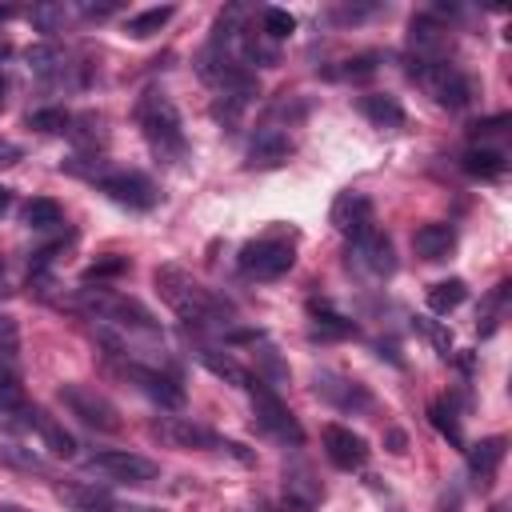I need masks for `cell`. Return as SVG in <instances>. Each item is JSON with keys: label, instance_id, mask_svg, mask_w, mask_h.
I'll list each match as a JSON object with an SVG mask.
<instances>
[{"label": "cell", "instance_id": "cell-36", "mask_svg": "<svg viewBox=\"0 0 512 512\" xmlns=\"http://www.w3.org/2000/svg\"><path fill=\"white\" fill-rule=\"evenodd\" d=\"M68 124H72V116H68L64 108H36V112H28V128L48 132V136L68 132Z\"/></svg>", "mask_w": 512, "mask_h": 512}, {"label": "cell", "instance_id": "cell-45", "mask_svg": "<svg viewBox=\"0 0 512 512\" xmlns=\"http://www.w3.org/2000/svg\"><path fill=\"white\" fill-rule=\"evenodd\" d=\"M4 92H8V80H4V72H0V104H4Z\"/></svg>", "mask_w": 512, "mask_h": 512}, {"label": "cell", "instance_id": "cell-2", "mask_svg": "<svg viewBox=\"0 0 512 512\" xmlns=\"http://www.w3.org/2000/svg\"><path fill=\"white\" fill-rule=\"evenodd\" d=\"M136 124H140V132H144V140L152 144L156 156H164V160L184 156V148H188L184 144V124H180V112H176V104H172L168 92H160V88L140 92V100H136Z\"/></svg>", "mask_w": 512, "mask_h": 512}, {"label": "cell", "instance_id": "cell-40", "mask_svg": "<svg viewBox=\"0 0 512 512\" xmlns=\"http://www.w3.org/2000/svg\"><path fill=\"white\" fill-rule=\"evenodd\" d=\"M20 156H24V148H20V144H8V140H0V168L16 164Z\"/></svg>", "mask_w": 512, "mask_h": 512}, {"label": "cell", "instance_id": "cell-28", "mask_svg": "<svg viewBox=\"0 0 512 512\" xmlns=\"http://www.w3.org/2000/svg\"><path fill=\"white\" fill-rule=\"evenodd\" d=\"M24 224L36 228V232H52V228L64 224V208L56 200H48V196H36V200L24 204Z\"/></svg>", "mask_w": 512, "mask_h": 512}, {"label": "cell", "instance_id": "cell-1", "mask_svg": "<svg viewBox=\"0 0 512 512\" xmlns=\"http://www.w3.org/2000/svg\"><path fill=\"white\" fill-rule=\"evenodd\" d=\"M152 280H156L160 300H164L188 328H224V324L232 320V304H228L220 292H212L208 284H200L196 276H188L184 268L160 264V268L152 272Z\"/></svg>", "mask_w": 512, "mask_h": 512}, {"label": "cell", "instance_id": "cell-38", "mask_svg": "<svg viewBox=\"0 0 512 512\" xmlns=\"http://www.w3.org/2000/svg\"><path fill=\"white\" fill-rule=\"evenodd\" d=\"M0 352L4 356H16L20 352V332H16V320L12 316H0Z\"/></svg>", "mask_w": 512, "mask_h": 512}, {"label": "cell", "instance_id": "cell-37", "mask_svg": "<svg viewBox=\"0 0 512 512\" xmlns=\"http://www.w3.org/2000/svg\"><path fill=\"white\" fill-rule=\"evenodd\" d=\"M416 328H420V332H424V336H428V340L440 348V356H452V336H448L440 324H432L428 316H416Z\"/></svg>", "mask_w": 512, "mask_h": 512}, {"label": "cell", "instance_id": "cell-3", "mask_svg": "<svg viewBox=\"0 0 512 512\" xmlns=\"http://www.w3.org/2000/svg\"><path fill=\"white\" fill-rule=\"evenodd\" d=\"M412 80L440 104V108H464L468 100H472V80L456 68V64H448V60H412Z\"/></svg>", "mask_w": 512, "mask_h": 512}, {"label": "cell", "instance_id": "cell-18", "mask_svg": "<svg viewBox=\"0 0 512 512\" xmlns=\"http://www.w3.org/2000/svg\"><path fill=\"white\" fill-rule=\"evenodd\" d=\"M360 116L372 124V128H404V120H408V112H404V104L396 100V96H388V92H364L360 96Z\"/></svg>", "mask_w": 512, "mask_h": 512}, {"label": "cell", "instance_id": "cell-44", "mask_svg": "<svg viewBox=\"0 0 512 512\" xmlns=\"http://www.w3.org/2000/svg\"><path fill=\"white\" fill-rule=\"evenodd\" d=\"M0 512H24L20 504H0Z\"/></svg>", "mask_w": 512, "mask_h": 512}, {"label": "cell", "instance_id": "cell-4", "mask_svg": "<svg viewBox=\"0 0 512 512\" xmlns=\"http://www.w3.org/2000/svg\"><path fill=\"white\" fill-rule=\"evenodd\" d=\"M248 396H252L256 428H260L264 436H272V440H280V444H292V448L304 444V428H300V420H296V416L288 412V404L272 392V384H264L260 376H252Z\"/></svg>", "mask_w": 512, "mask_h": 512}, {"label": "cell", "instance_id": "cell-35", "mask_svg": "<svg viewBox=\"0 0 512 512\" xmlns=\"http://www.w3.org/2000/svg\"><path fill=\"white\" fill-rule=\"evenodd\" d=\"M68 16H72L68 4H36V8L28 12V20H32L40 32H60V28L68 24Z\"/></svg>", "mask_w": 512, "mask_h": 512}, {"label": "cell", "instance_id": "cell-33", "mask_svg": "<svg viewBox=\"0 0 512 512\" xmlns=\"http://www.w3.org/2000/svg\"><path fill=\"white\" fill-rule=\"evenodd\" d=\"M344 68H336L332 76H340V80H368V76H376V68H380V52H356V56H348V60H340Z\"/></svg>", "mask_w": 512, "mask_h": 512}, {"label": "cell", "instance_id": "cell-8", "mask_svg": "<svg viewBox=\"0 0 512 512\" xmlns=\"http://www.w3.org/2000/svg\"><path fill=\"white\" fill-rule=\"evenodd\" d=\"M348 264L360 268V272L372 276V280H384V276L396 272V248H392V240H388L376 224H368V228H360V232L348 240Z\"/></svg>", "mask_w": 512, "mask_h": 512}, {"label": "cell", "instance_id": "cell-30", "mask_svg": "<svg viewBox=\"0 0 512 512\" xmlns=\"http://www.w3.org/2000/svg\"><path fill=\"white\" fill-rule=\"evenodd\" d=\"M308 308H312V328H316V336H352V332H356V324H352L348 316L332 312L324 300H312Z\"/></svg>", "mask_w": 512, "mask_h": 512}, {"label": "cell", "instance_id": "cell-31", "mask_svg": "<svg viewBox=\"0 0 512 512\" xmlns=\"http://www.w3.org/2000/svg\"><path fill=\"white\" fill-rule=\"evenodd\" d=\"M128 268H132V260H128V256L108 252V256H96V260L84 268V280H88V284H92V280H96V284H100V280H116V276H124Z\"/></svg>", "mask_w": 512, "mask_h": 512}, {"label": "cell", "instance_id": "cell-26", "mask_svg": "<svg viewBox=\"0 0 512 512\" xmlns=\"http://www.w3.org/2000/svg\"><path fill=\"white\" fill-rule=\"evenodd\" d=\"M172 16H176V8H172V4L144 8V12H136V16H128V20H124V36H132V40H148V36H156Z\"/></svg>", "mask_w": 512, "mask_h": 512}, {"label": "cell", "instance_id": "cell-7", "mask_svg": "<svg viewBox=\"0 0 512 512\" xmlns=\"http://www.w3.org/2000/svg\"><path fill=\"white\" fill-rule=\"evenodd\" d=\"M84 468L92 476H104V480H116V484H148L160 476V464L140 456V452H128V448H104V452H92L84 460Z\"/></svg>", "mask_w": 512, "mask_h": 512}, {"label": "cell", "instance_id": "cell-11", "mask_svg": "<svg viewBox=\"0 0 512 512\" xmlns=\"http://www.w3.org/2000/svg\"><path fill=\"white\" fill-rule=\"evenodd\" d=\"M312 388H316L320 400H328V404L340 408V412H360V408L372 404V392H368L360 380L340 376V372H328V368H320V372L312 376Z\"/></svg>", "mask_w": 512, "mask_h": 512}, {"label": "cell", "instance_id": "cell-25", "mask_svg": "<svg viewBox=\"0 0 512 512\" xmlns=\"http://www.w3.org/2000/svg\"><path fill=\"white\" fill-rule=\"evenodd\" d=\"M68 136L76 140V148H80V152L96 156V148H104V144H108V128H104V116H96V112L72 116V124H68Z\"/></svg>", "mask_w": 512, "mask_h": 512}, {"label": "cell", "instance_id": "cell-42", "mask_svg": "<svg viewBox=\"0 0 512 512\" xmlns=\"http://www.w3.org/2000/svg\"><path fill=\"white\" fill-rule=\"evenodd\" d=\"M388 452H396V456L404 452V432H400V428H392V432H388Z\"/></svg>", "mask_w": 512, "mask_h": 512}, {"label": "cell", "instance_id": "cell-6", "mask_svg": "<svg viewBox=\"0 0 512 512\" xmlns=\"http://www.w3.org/2000/svg\"><path fill=\"white\" fill-rule=\"evenodd\" d=\"M292 264H296V248L284 236H260L240 248V272L252 280H280L284 272H292Z\"/></svg>", "mask_w": 512, "mask_h": 512}, {"label": "cell", "instance_id": "cell-16", "mask_svg": "<svg viewBox=\"0 0 512 512\" xmlns=\"http://www.w3.org/2000/svg\"><path fill=\"white\" fill-rule=\"evenodd\" d=\"M156 436L160 440H168L172 448H216V432H208L204 424H192V420H184V416H164V420H156Z\"/></svg>", "mask_w": 512, "mask_h": 512}, {"label": "cell", "instance_id": "cell-20", "mask_svg": "<svg viewBox=\"0 0 512 512\" xmlns=\"http://www.w3.org/2000/svg\"><path fill=\"white\" fill-rule=\"evenodd\" d=\"M504 436H484V440H476L472 448H468V472L476 476V484L480 488H488L492 484V476H496V468L504 464Z\"/></svg>", "mask_w": 512, "mask_h": 512}, {"label": "cell", "instance_id": "cell-41", "mask_svg": "<svg viewBox=\"0 0 512 512\" xmlns=\"http://www.w3.org/2000/svg\"><path fill=\"white\" fill-rule=\"evenodd\" d=\"M80 12H84V16H96V20H104V16H112V12H116V4H84Z\"/></svg>", "mask_w": 512, "mask_h": 512}, {"label": "cell", "instance_id": "cell-19", "mask_svg": "<svg viewBox=\"0 0 512 512\" xmlns=\"http://www.w3.org/2000/svg\"><path fill=\"white\" fill-rule=\"evenodd\" d=\"M412 248L420 260H444L452 248H456V228L444 224V220H432V224H420L412 232Z\"/></svg>", "mask_w": 512, "mask_h": 512}, {"label": "cell", "instance_id": "cell-46", "mask_svg": "<svg viewBox=\"0 0 512 512\" xmlns=\"http://www.w3.org/2000/svg\"><path fill=\"white\" fill-rule=\"evenodd\" d=\"M8 52H12V48H8V44H0V64L8 60Z\"/></svg>", "mask_w": 512, "mask_h": 512}, {"label": "cell", "instance_id": "cell-13", "mask_svg": "<svg viewBox=\"0 0 512 512\" xmlns=\"http://www.w3.org/2000/svg\"><path fill=\"white\" fill-rule=\"evenodd\" d=\"M328 220H332V228H336V232L356 236L360 228H368V224H372V200H368L364 192H356V188H344V192H336Z\"/></svg>", "mask_w": 512, "mask_h": 512}, {"label": "cell", "instance_id": "cell-5", "mask_svg": "<svg viewBox=\"0 0 512 512\" xmlns=\"http://www.w3.org/2000/svg\"><path fill=\"white\" fill-rule=\"evenodd\" d=\"M56 396H60V404H64L80 424H88L92 432H120V428H124L116 404H112L104 392H96L92 384H76V380H68V384L56 388Z\"/></svg>", "mask_w": 512, "mask_h": 512}, {"label": "cell", "instance_id": "cell-12", "mask_svg": "<svg viewBox=\"0 0 512 512\" xmlns=\"http://www.w3.org/2000/svg\"><path fill=\"white\" fill-rule=\"evenodd\" d=\"M324 456L340 472H356L368 460V440L360 432H352L348 424H324Z\"/></svg>", "mask_w": 512, "mask_h": 512}, {"label": "cell", "instance_id": "cell-32", "mask_svg": "<svg viewBox=\"0 0 512 512\" xmlns=\"http://www.w3.org/2000/svg\"><path fill=\"white\" fill-rule=\"evenodd\" d=\"M260 28H264L268 40H288L296 32V16L288 8H264L260 12Z\"/></svg>", "mask_w": 512, "mask_h": 512}, {"label": "cell", "instance_id": "cell-23", "mask_svg": "<svg viewBox=\"0 0 512 512\" xmlns=\"http://www.w3.org/2000/svg\"><path fill=\"white\" fill-rule=\"evenodd\" d=\"M212 376H220V380H228V384H236V388H248L252 384V372L244 368V364H236L228 352H220V348H208V344H200L196 352H192Z\"/></svg>", "mask_w": 512, "mask_h": 512}, {"label": "cell", "instance_id": "cell-29", "mask_svg": "<svg viewBox=\"0 0 512 512\" xmlns=\"http://www.w3.org/2000/svg\"><path fill=\"white\" fill-rule=\"evenodd\" d=\"M468 300V284L460 280V276H452V280H436L432 288H428V308L432 312H452V308H460Z\"/></svg>", "mask_w": 512, "mask_h": 512}, {"label": "cell", "instance_id": "cell-22", "mask_svg": "<svg viewBox=\"0 0 512 512\" xmlns=\"http://www.w3.org/2000/svg\"><path fill=\"white\" fill-rule=\"evenodd\" d=\"M460 168L476 180H500L508 172V156L500 148H484V144H472L464 156H460Z\"/></svg>", "mask_w": 512, "mask_h": 512}, {"label": "cell", "instance_id": "cell-14", "mask_svg": "<svg viewBox=\"0 0 512 512\" xmlns=\"http://www.w3.org/2000/svg\"><path fill=\"white\" fill-rule=\"evenodd\" d=\"M320 500H324V484L316 480V472H312L308 464L284 468V504H288V508L308 512V508H316Z\"/></svg>", "mask_w": 512, "mask_h": 512}, {"label": "cell", "instance_id": "cell-17", "mask_svg": "<svg viewBox=\"0 0 512 512\" xmlns=\"http://www.w3.org/2000/svg\"><path fill=\"white\" fill-rule=\"evenodd\" d=\"M444 24H436L432 16H412L408 24V48L412 60H444Z\"/></svg>", "mask_w": 512, "mask_h": 512}, {"label": "cell", "instance_id": "cell-43", "mask_svg": "<svg viewBox=\"0 0 512 512\" xmlns=\"http://www.w3.org/2000/svg\"><path fill=\"white\" fill-rule=\"evenodd\" d=\"M8 208H12V188H4V184H0V216H4Z\"/></svg>", "mask_w": 512, "mask_h": 512}, {"label": "cell", "instance_id": "cell-9", "mask_svg": "<svg viewBox=\"0 0 512 512\" xmlns=\"http://www.w3.org/2000/svg\"><path fill=\"white\" fill-rule=\"evenodd\" d=\"M96 188H100L108 200H116L120 208H132V212H148V208H156V200H160V188H156L144 172H132V168H112Z\"/></svg>", "mask_w": 512, "mask_h": 512}, {"label": "cell", "instance_id": "cell-21", "mask_svg": "<svg viewBox=\"0 0 512 512\" xmlns=\"http://www.w3.org/2000/svg\"><path fill=\"white\" fill-rule=\"evenodd\" d=\"M28 428H36V436L44 440V448L52 452V456H76V440H72V432L60 424V420H52L44 408H28Z\"/></svg>", "mask_w": 512, "mask_h": 512}, {"label": "cell", "instance_id": "cell-39", "mask_svg": "<svg viewBox=\"0 0 512 512\" xmlns=\"http://www.w3.org/2000/svg\"><path fill=\"white\" fill-rule=\"evenodd\" d=\"M216 448H220V452H228V456H232V460H240V464H256V452H252V448H244L240 440H216Z\"/></svg>", "mask_w": 512, "mask_h": 512}, {"label": "cell", "instance_id": "cell-15", "mask_svg": "<svg viewBox=\"0 0 512 512\" xmlns=\"http://www.w3.org/2000/svg\"><path fill=\"white\" fill-rule=\"evenodd\" d=\"M292 156V140L280 128H260L248 144V168H280Z\"/></svg>", "mask_w": 512, "mask_h": 512}, {"label": "cell", "instance_id": "cell-27", "mask_svg": "<svg viewBox=\"0 0 512 512\" xmlns=\"http://www.w3.org/2000/svg\"><path fill=\"white\" fill-rule=\"evenodd\" d=\"M28 68H32L36 76L52 80V76H64L68 56H64L60 44H32V48H28Z\"/></svg>", "mask_w": 512, "mask_h": 512}, {"label": "cell", "instance_id": "cell-24", "mask_svg": "<svg viewBox=\"0 0 512 512\" xmlns=\"http://www.w3.org/2000/svg\"><path fill=\"white\" fill-rule=\"evenodd\" d=\"M28 408H32V404L24 400L20 380H16L12 372L0 368V424H8V428H24L20 416H28Z\"/></svg>", "mask_w": 512, "mask_h": 512}, {"label": "cell", "instance_id": "cell-34", "mask_svg": "<svg viewBox=\"0 0 512 512\" xmlns=\"http://www.w3.org/2000/svg\"><path fill=\"white\" fill-rule=\"evenodd\" d=\"M428 420H432V428H436L448 444H456V448L464 444V436H460V420H456V412H452L444 400H436V404L428 408Z\"/></svg>", "mask_w": 512, "mask_h": 512}, {"label": "cell", "instance_id": "cell-10", "mask_svg": "<svg viewBox=\"0 0 512 512\" xmlns=\"http://www.w3.org/2000/svg\"><path fill=\"white\" fill-rule=\"evenodd\" d=\"M120 372H124V380H132L152 404H160V408H180V404H184V388H180L176 376H168V372H160V368H152V364H140V360L124 364Z\"/></svg>", "mask_w": 512, "mask_h": 512}]
</instances>
